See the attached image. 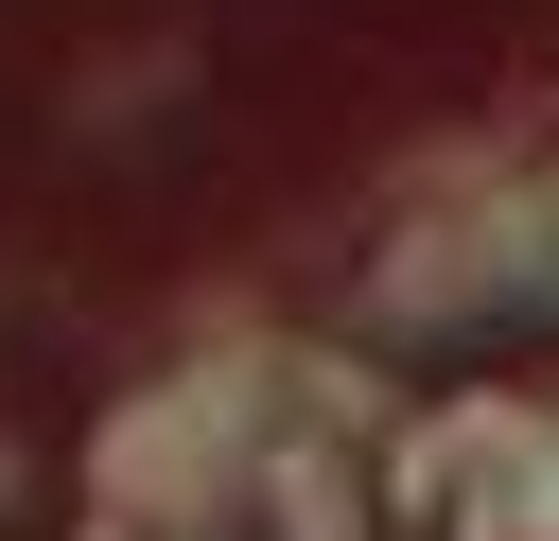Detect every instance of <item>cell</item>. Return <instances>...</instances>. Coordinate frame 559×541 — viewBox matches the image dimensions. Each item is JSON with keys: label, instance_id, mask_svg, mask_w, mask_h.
Masks as SVG:
<instances>
[{"label": "cell", "instance_id": "6da1fadb", "mask_svg": "<svg viewBox=\"0 0 559 541\" xmlns=\"http://www.w3.org/2000/svg\"><path fill=\"white\" fill-rule=\"evenodd\" d=\"M105 524L122 541H245V489H262V384H157L105 454H87Z\"/></svg>", "mask_w": 559, "mask_h": 541}, {"label": "cell", "instance_id": "7a4b0ae2", "mask_svg": "<svg viewBox=\"0 0 559 541\" xmlns=\"http://www.w3.org/2000/svg\"><path fill=\"white\" fill-rule=\"evenodd\" d=\"M542 192L524 175H489L472 209H419L402 244H384V314H489V297H542Z\"/></svg>", "mask_w": 559, "mask_h": 541}, {"label": "cell", "instance_id": "3957f363", "mask_svg": "<svg viewBox=\"0 0 559 541\" xmlns=\"http://www.w3.org/2000/svg\"><path fill=\"white\" fill-rule=\"evenodd\" d=\"M542 244H559V175H542Z\"/></svg>", "mask_w": 559, "mask_h": 541}]
</instances>
